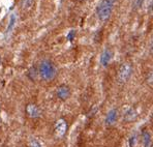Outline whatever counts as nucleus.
<instances>
[{
  "label": "nucleus",
  "mask_w": 153,
  "mask_h": 147,
  "mask_svg": "<svg viewBox=\"0 0 153 147\" xmlns=\"http://www.w3.org/2000/svg\"><path fill=\"white\" fill-rule=\"evenodd\" d=\"M40 78L45 81H52L55 79L57 75V69L55 64L50 60H42L39 64V69H38Z\"/></svg>",
  "instance_id": "1"
},
{
  "label": "nucleus",
  "mask_w": 153,
  "mask_h": 147,
  "mask_svg": "<svg viewBox=\"0 0 153 147\" xmlns=\"http://www.w3.org/2000/svg\"><path fill=\"white\" fill-rule=\"evenodd\" d=\"M116 0H102L97 6V16L100 21L105 22L110 19Z\"/></svg>",
  "instance_id": "2"
},
{
  "label": "nucleus",
  "mask_w": 153,
  "mask_h": 147,
  "mask_svg": "<svg viewBox=\"0 0 153 147\" xmlns=\"http://www.w3.org/2000/svg\"><path fill=\"white\" fill-rule=\"evenodd\" d=\"M132 74V66L130 63L125 62L119 67L118 74H117V79H118V82L123 84V83L127 82L129 80L130 76Z\"/></svg>",
  "instance_id": "3"
},
{
  "label": "nucleus",
  "mask_w": 153,
  "mask_h": 147,
  "mask_svg": "<svg viewBox=\"0 0 153 147\" xmlns=\"http://www.w3.org/2000/svg\"><path fill=\"white\" fill-rule=\"evenodd\" d=\"M66 131H67V123L65 121V119L63 118L58 119L55 122V125H54V134H55V136L58 139H61L66 134Z\"/></svg>",
  "instance_id": "4"
},
{
  "label": "nucleus",
  "mask_w": 153,
  "mask_h": 147,
  "mask_svg": "<svg viewBox=\"0 0 153 147\" xmlns=\"http://www.w3.org/2000/svg\"><path fill=\"white\" fill-rule=\"evenodd\" d=\"M26 114L30 118H38L42 115V111L34 104H28L26 106Z\"/></svg>",
  "instance_id": "5"
},
{
  "label": "nucleus",
  "mask_w": 153,
  "mask_h": 147,
  "mask_svg": "<svg viewBox=\"0 0 153 147\" xmlns=\"http://www.w3.org/2000/svg\"><path fill=\"white\" fill-rule=\"evenodd\" d=\"M71 88L68 87L67 85L62 84L60 85L59 87L57 88V91H56V94H57L58 98L62 99V101H65L71 96Z\"/></svg>",
  "instance_id": "6"
},
{
  "label": "nucleus",
  "mask_w": 153,
  "mask_h": 147,
  "mask_svg": "<svg viewBox=\"0 0 153 147\" xmlns=\"http://www.w3.org/2000/svg\"><path fill=\"white\" fill-rule=\"evenodd\" d=\"M112 58H113V52L112 50H110L109 48L105 49V51L102 53L100 56V63H102V66H108L109 63L111 62Z\"/></svg>",
  "instance_id": "7"
},
{
  "label": "nucleus",
  "mask_w": 153,
  "mask_h": 147,
  "mask_svg": "<svg viewBox=\"0 0 153 147\" xmlns=\"http://www.w3.org/2000/svg\"><path fill=\"white\" fill-rule=\"evenodd\" d=\"M118 119V110L117 109H112L109 111V113L107 114V117H105V123L108 125H113L115 122Z\"/></svg>",
  "instance_id": "8"
},
{
  "label": "nucleus",
  "mask_w": 153,
  "mask_h": 147,
  "mask_svg": "<svg viewBox=\"0 0 153 147\" xmlns=\"http://www.w3.org/2000/svg\"><path fill=\"white\" fill-rule=\"evenodd\" d=\"M137 117H138V112H137V110L134 109V108H129V109L125 112L124 116H123V119H124V121H126V122H132V121L136 120Z\"/></svg>",
  "instance_id": "9"
},
{
  "label": "nucleus",
  "mask_w": 153,
  "mask_h": 147,
  "mask_svg": "<svg viewBox=\"0 0 153 147\" xmlns=\"http://www.w3.org/2000/svg\"><path fill=\"white\" fill-rule=\"evenodd\" d=\"M141 145L142 147H150L151 146V135L147 131H144L141 136Z\"/></svg>",
  "instance_id": "10"
},
{
  "label": "nucleus",
  "mask_w": 153,
  "mask_h": 147,
  "mask_svg": "<svg viewBox=\"0 0 153 147\" xmlns=\"http://www.w3.org/2000/svg\"><path fill=\"white\" fill-rule=\"evenodd\" d=\"M28 76L31 80H36V76H37V69L35 67H31L29 69V73H28Z\"/></svg>",
  "instance_id": "11"
},
{
  "label": "nucleus",
  "mask_w": 153,
  "mask_h": 147,
  "mask_svg": "<svg viewBox=\"0 0 153 147\" xmlns=\"http://www.w3.org/2000/svg\"><path fill=\"white\" fill-rule=\"evenodd\" d=\"M138 136L137 135H132L131 137L129 138V146L130 147H136L138 145Z\"/></svg>",
  "instance_id": "12"
},
{
  "label": "nucleus",
  "mask_w": 153,
  "mask_h": 147,
  "mask_svg": "<svg viewBox=\"0 0 153 147\" xmlns=\"http://www.w3.org/2000/svg\"><path fill=\"white\" fill-rule=\"evenodd\" d=\"M33 3V0H22L21 1V6L23 8L25 7H30Z\"/></svg>",
  "instance_id": "13"
},
{
  "label": "nucleus",
  "mask_w": 153,
  "mask_h": 147,
  "mask_svg": "<svg viewBox=\"0 0 153 147\" xmlns=\"http://www.w3.org/2000/svg\"><path fill=\"white\" fill-rule=\"evenodd\" d=\"M15 23H16V16L15 15H12V16H10V26H8V28H7V32H8V31L12 30L13 27V25H15Z\"/></svg>",
  "instance_id": "14"
},
{
  "label": "nucleus",
  "mask_w": 153,
  "mask_h": 147,
  "mask_svg": "<svg viewBox=\"0 0 153 147\" xmlns=\"http://www.w3.org/2000/svg\"><path fill=\"white\" fill-rule=\"evenodd\" d=\"M142 3H143V0H134V2H132V6H134V8L138 10V8H140L142 6Z\"/></svg>",
  "instance_id": "15"
},
{
  "label": "nucleus",
  "mask_w": 153,
  "mask_h": 147,
  "mask_svg": "<svg viewBox=\"0 0 153 147\" xmlns=\"http://www.w3.org/2000/svg\"><path fill=\"white\" fill-rule=\"evenodd\" d=\"M29 147H42V145L39 144V142L35 139H32L29 143Z\"/></svg>",
  "instance_id": "16"
},
{
  "label": "nucleus",
  "mask_w": 153,
  "mask_h": 147,
  "mask_svg": "<svg viewBox=\"0 0 153 147\" xmlns=\"http://www.w3.org/2000/svg\"><path fill=\"white\" fill-rule=\"evenodd\" d=\"M75 35H76V32H75V30H71V32L67 34V40H74V38H75Z\"/></svg>",
  "instance_id": "17"
},
{
  "label": "nucleus",
  "mask_w": 153,
  "mask_h": 147,
  "mask_svg": "<svg viewBox=\"0 0 153 147\" xmlns=\"http://www.w3.org/2000/svg\"><path fill=\"white\" fill-rule=\"evenodd\" d=\"M148 13H149L150 16L153 17V0L151 1V3L149 4V7H148Z\"/></svg>",
  "instance_id": "18"
},
{
  "label": "nucleus",
  "mask_w": 153,
  "mask_h": 147,
  "mask_svg": "<svg viewBox=\"0 0 153 147\" xmlns=\"http://www.w3.org/2000/svg\"><path fill=\"white\" fill-rule=\"evenodd\" d=\"M147 80H148V82H153V72H151V73L149 74Z\"/></svg>",
  "instance_id": "19"
},
{
  "label": "nucleus",
  "mask_w": 153,
  "mask_h": 147,
  "mask_svg": "<svg viewBox=\"0 0 153 147\" xmlns=\"http://www.w3.org/2000/svg\"><path fill=\"white\" fill-rule=\"evenodd\" d=\"M151 53L153 54V43H152V47H151Z\"/></svg>",
  "instance_id": "20"
},
{
  "label": "nucleus",
  "mask_w": 153,
  "mask_h": 147,
  "mask_svg": "<svg viewBox=\"0 0 153 147\" xmlns=\"http://www.w3.org/2000/svg\"><path fill=\"white\" fill-rule=\"evenodd\" d=\"M150 147H153V145H151V146H150Z\"/></svg>",
  "instance_id": "21"
}]
</instances>
